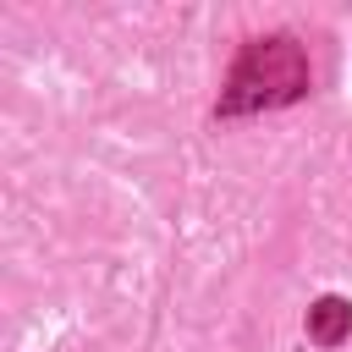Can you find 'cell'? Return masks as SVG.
<instances>
[{
  "label": "cell",
  "mask_w": 352,
  "mask_h": 352,
  "mask_svg": "<svg viewBox=\"0 0 352 352\" xmlns=\"http://www.w3.org/2000/svg\"><path fill=\"white\" fill-rule=\"evenodd\" d=\"M346 330H352V302H346V297H319V302L308 308V336H314L319 346H341Z\"/></svg>",
  "instance_id": "1"
}]
</instances>
